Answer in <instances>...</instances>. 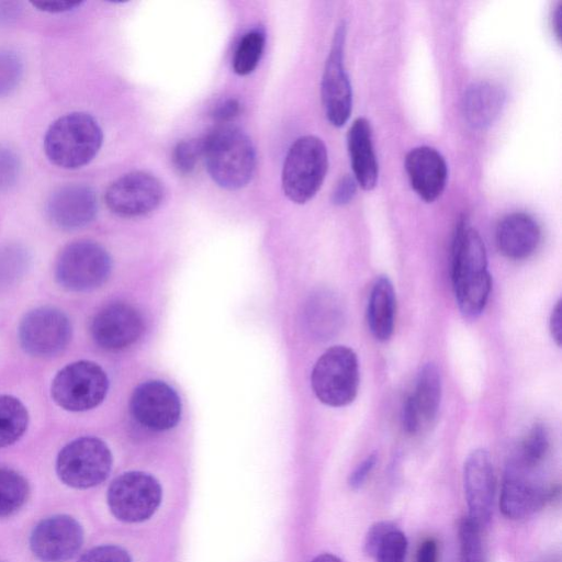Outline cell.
Masks as SVG:
<instances>
[{
  "label": "cell",
  "mask_w": 562,
  "mask_h": 562,
  "mask_svg": "<svg viewBox=\"0 0 562 562\" xmlns=\"http://www.w3.org/2000/svg\"><path fill=\"white\" fill-rule=\"evenodd\" d=\"M18 336L26 353L40 358L53 357L68 346L71 324L68 316L57 307L40 306L23 316Z\"/></svg>",
  "instance_id": "obj_10"
},
{
  "label": "cell",
  "mask_w": 562,
  "mask_h": 562,
  "mask_svg": "<svg viewBox=\"0 0 562 562\" xmlns=\"http://www.w3.org/2000/svg\"><path fill=\"white\" fill-rule=\"evenodd\" d=\"M550 446L548 429L535 424L526 435L518 460L528 468L536 469L546 458Z\"/></svg>",
  "instance_id": "obj_29"
},
{
  "label": "cell",
  "mask_w": 562,
  "mask_h": 562,
  "mask_svg": "<svg viewBox=\"0 0 562 562\" xmlns=\"http://www.w3.org/2000/svg\"><path fill=\"white\" fill-rule=\"evenodd\" d=\"M31 4L40 11L47 13H64L80 7L81 2L72 1H33Z\"/></svg>",
  "instance_id": "obj_41"
},
{
  "label": "cell",
  "mask_w": 562,
  "mask_h": 562,
  "mask_svg": "<svg viewBox=\"0 0 562 562\" xmlns=\"http://www.w3.org/2000/svg\"><path fill=\"white\" fill-rule=\"evenodd\" d=\"M328 169L325 144L314 135L297 138L289 148L282 168L281 182L285 196L304 204L319 190Z\"/></svg>",
  "instance_id": "obj_4"
},
{
  "label": "cell",
  "mask_w": 562,
  "mask_h": 562,
  "mask_svg": "<svg viewBox=\"0 0 562 562\" xmlns=\"http://www.w3.org/2000/svg\"><path fill=\"white\" fill-rule=\"evenodd\" d=\"M396 295L392 281L386 276L375 279L368 301L367 321L373 337L386 341L394 331Z\"/></svg>",
  "instance_id": "obj_24"
},
{
  "label": "cell",
  "mask_w": 562,
  "mask_h": 562,
  "mask_svg": "<svg viewBox=\"0 0 562 562\" xmlns=\"http://www.w3.org/2000/svg\"><path fill=\"white\" fill-rule=\"evenodd\" d=\"M481 530L469 517L459 526L460 562H482Z\"/></svg>",
  "instance_id": "obj_30"
},
{
  "label": "cell",
  "mask_w": 562,
  "mask_h": 562,
  "mask_svg": "<svg viewBox=\"0 0 562 562\" xmlns=\"http://www.w3.org/2000/svg\"><path fill=\"white\" fill-rule=\"evenodd\" d=\"M98 200L93 189L82 183H69L55 189L47 199L46 214L50 223L63 231H75L93 221Z\"/></svg>",
  "instance_id": "obj_18"
},
{
  "label": "cell",
  "mask_w": 562,
  "mask_h": 562,
  "mask_svg": "<svg viewBox=\"0 0 562 562\" xmlns=\"http://www.w3.org/2000/svg\"><path fill=\"white\" fill-rule=\"evenodd\" d=\"M109 379L95 362L79 360L60 369L53 379L54 402L69 412H86L100 405L106 396Z\"/></svg>",
  "instance_id": "obj_7"
},
{
  "label": "cell",
  "mask_w": 562,
  "mask_h": 562,
  "mask_svg": "<svg viewBox=\"0 0 562 562\" xmlns=\"http://www.w3.org/2000/svg\"><path fill=\"white\" fill-rule=\"evenodd\" d=\"M499 252L512 260H522L536 252L541 241V228L528 213L514 212L504 216L495 231Z\"/></svg>",
  "instance_id": "obj_20"
},
{
  "label": "cell",
  "mask_w": 562,
  "mask_h": 562,
  "mask_svg": "<svg viewBox=\"0 0 562 562\" xmlns=\"http://www.w3.org/2000/svg\"><path fill=\"white\" fill-rule=\"evenodd\" d=\"M78 562H132V559L121 547L106 544L90 549Z\"/></svg>",
  "instance_id": "obj_35"
},
{
  "label": "cell",
  "mask_w": 562,
  "mask_h": 562,
  "mask_svg": "<svg viewBox=\"0 0 562 562\" xmlns=\"http://www.w3.org/2000/svg\"><path fill=\"white\" fill-rule=\"evenodd\" d=\"M346 24L341 22L334 34L321 83V95L328 122L340 127L348 121L352 109V90L344 64Z\"/></svg>",
  "instance_id": "obj_11"
},
{
  "label": "cell",
  "mask_w": 562,
  "mask_h": 562,
  "mask_svg": "<svg viewBox=\"0 0 562 562\" xmlns=\"http://www.w3.org/2000/svg\"><path fill=\"white\" fill-rule=\"evenodd\" d=\"M29 426V412L15 396L0 395V448L16 442Z\"/></svg>",
  "instance_id": "obj_26"
},
{
  "label": "cell",
  "mask_w": 562,
  "mask_h": 562,
  "mask_svg": "<svg viewBox=\"0 0 562 562\" xmlns=\"http://www.w3.org/2000/svg\"><path fill=\"white\" fill-rule=\"evenodd\" d=\"M463 486L468 517L479 527H485L491 519L495 496L494 468L486 450L476 449L468 456L463 467Z\"/></svg>",
  "instance_id": "obj_17"
},
{
  "label": "cell",
  "mask_w": 562,
  "mask_h": 562,
  "mask_svg": "<svg viewBox=\"0 0 562 562\" xmlns=\"http://www.w3.org/2000/svg\"><path fill=\"white\" fill-rule=\"evenodd\" d=\"M203 156V138L180 140L173 148L172 162L179 173L192 172Z\"/></svg>",
  "instance_id": "obj_32"
},
{
  "label": "cell",
  "mask_w": 562,
  "mask_h": 562,
  "mask_svg": "<svg viewBox=\"0 0 562 562\" xmlns=\"http://www.w3.org/2000/svg\"><path fill=\"white\" fill-rule=\"evenodd\" d=\"M550 333L558 346L562 342V305L559 300L552 310L549 322Z\"/></svg>",
  "instance_id": "obj_43"
},
{
  "label": "cell",
  "mask_w": 562,
  "mask_h": 562,
  "mask_svg": "<svg viewBox=\"0 0 562 562\" xmlns=\"http://www.w3.org/2000/svg\"><path fill=\"white\" fill-rule=\"evenodd\" d=\"M353 178L363 190H372L378 182L379 166L372 142V130L364 117L356 119L347 135Z\"/></svg>",
  "instance_id": "obj_21"
},
{
  "label": "cell",
  "mask_w": 562,
  "mask_h": 562,
  "mask_svg": "<svg viewBox=\"0 0 562 562\" xmlns=\"http://www.w3.org/2000/svg\"><path fill=\"white\" fill-rule=\"evenodd\" d=\"M451 278L461 314L475 318L488 301L492 277L483 239L464 218L459 221L453 236Z\"/></svg>",
  "instance_id": "obj_1"
},
{
  "label": "cell",
  "mask_w": 562,
  "mask_h": 562,
  "mask_svg": "<svg viewBox=\"0 0 562 562\" xmlns=\"http://www.w3.org/2000/svg\"><path fill=\"white\" fill-rule=\"evenodd\" d=\"M311 385L325 405L341 407L350 404L359 389V362L355 351L346 346L328 348L314 364Z\"/></svg>",
  "instance_id": "obj_5"
},
{
  "label": "cell",
  "mask_w": 562,
  "mask_h": 562,
  "mask_svg": "<svg viewBox=\"0 0 562 562\" xmlns=\"http://www.w3.org/2000/svg\"><path fill=\"white\" fill-rule=\"evenodd\" d=\"M213 181L223 189L238 190L252 178L257 157L252 142L238 127L222 125L203 138V156Z\"/></svg>",
  "instance_id": "obj_2"
},
{
  "label": "cell",
  "mask_w": 562,
  "mask_h": 562,
  "mask_svg": "<svg viewBox=\"0 0 562 562\" xmlns=\"http://www.w3.org/2000/svg\"><path fill=\"white\" fill-rule=\"evenodd\" d=\"M376 463V454H369L358 467L353 470V472L349 476V485L352 488H359L370 475Z\"/></svg>",
  "instance_id": "obj_40"
},
{
  "label": "cell",
  "mask_w": 562,
  "mask_h": 562,
  "mask_svg": "<svg viewBox=\"0 0 562 562\" xmlns=\"http://www.w3.org/2000/svg\"><path fill=\"white\" fill-rule=\"evenodd\" d=\"M411 395L422 423L434 420L441 401V375L435 363L427 362L420 368Z\"/></svg>",
  "instance_id": "obj_25"
},
{
  "label": "cell",
  "mask_w": 562,
  "mask_h": 562,
  "mask_svg": "<svg viewBox=\"0 0 562 562\" xmlns=\"http://www.w3.org/2000/svg\"><path fill=\"white\" fill-rule=\"evenodd\" d=\"M22 12V5L16 1H0V25L15 21Z\"/></svg>",
  "instance_id": "obj_44"
},
{
  "label": "cell",
  "mask_w": 562,
  "mask_h": 562,
  "mask_svg": "<svg viewBox=\"0 0 562 562\" xmlns=\"http://www.w3.org/2000/svg\"><path fill=\"white\" fill-rule=\"evenodd\" d=\"M394 528L395 526L390 521H380L371 526L364 538V553L371 558H374L379 547L387 533Z\"/></svg>",
  "instance_id": "obj_36"
},
{
  "label": "cell",
  "mask_w": 562,
  "mask_h": 562,
  "mask_svg": "<svg viewBox=\"0 0 562 562\" xmlns=\"http://www.w3.org/2000/svg\"><path fill=\"white\" fill-rule=\"evenodd\" d=\"M144 323L139 312L130 304L115 302L102 307L92 318L90 333L102 349L119 351L135 344Z\"/></svg>",
  "instance_id": "obj_16"
},
{
  "label": "cell",
  "mask_w": 562,
  "mask_h": 562,
  "mask_svg": "<svg viewBox=\"0 0 562 562\" xmlns=\"http://www.w3.org/2000/svg\"><path fill=\"white\" fill-rule=\"evenodd\" d=\"M344 321V307L335 293L319 290L310 296L305 307V323L313 337L330 339L340 330Z\"/></svg>",
  "instance_id": "obj_22"
},
{
  "label": "cell",
  "mask_w": 562,
  "mask_h": 562,
  "mask_svg": "<svg viewBox=\"0 0 562 562\" xmlns=\"http://www.w3.org/2000/svg\"><path fill=\"white\" fill-rule=\"evenodd\" d=\"M130 409L139 425L162 431L178 424L181 416V402L176 391L167 383L150 380L134 390Z\"/></svg>",
  "instance_id": "obj_14"
},
{
  "label": "cell",
  "mask_w": 562,
  "mask_h": 562,
  "mask_svg": "<svg viewBox=\"0 0 562 562\" xmlns=\"http://www.w3.org/2000/svg\"><path fill=\"white\" fill-rule=\"evenodd\" d=\"M405 169L411 187L425 202H434L443 192L448 167L435 148L419 146L409 150L405 157Z\"/></svg>",
  "instance_id": "obj_19"
},
{
  "label": "cell",
  "mask_w": 562,
  "mask_h": 562,
  "mask_svg": "<svg viewBox=\"0 0 562 562\" xmlns=\"http://www.w3.org/2000/svg\"><path fill=\"white\" fill-rule=\"evenodd\" d=\"M102 142V130L93 116L71 112L49 125L44 137V151L57 167L78 169L97 156Z\"/></svg>",
  "instance_id": "obj_3"
},
{
  "label": "cell",
  "mask_w": 562,
  "mask_h": 562,
  "mask_svg": "<svg viewBox=\"0 0 562 562\" xmlns=\"http://www.w3.org/2000/svg\"><path fill=\"white\" fill-rule=\"evenodd\" d=\"M23 76L20 56L10 49H0V98L10 94L19 86Z\"/></svg>",
  "instance_id": "obj_31"
},
{
  "label": "cell",
  "mask_w": 562,
  "mask_h": 562,
  "mask_svg": "<svg viewBox=\"0 0 562 562\" xmlns=\"http://www.w3.org/2000/svg\"><path fill=\"white\" fill-rule=\"evenodd\" d=\"M356 191L357 182L355 178L346 175L337 182L331 194V201L336 205H345L353 199Z\"/></svg>",
  "instance_id": "obj_37"
},
{
  "label": "cell",
  "mask_w": 562,
  "mask_h": 562,
  "mask_svg": "<svg viewBox=\"0 0 562 562\" xmlns=\"http://www.w3.org/2000/svg\"><path fill=\"white\" fill-rule=\"evenodd\" d=\"M112 260L100 244L76 240L59 252L54 268L57 283L71 292H87L101 286L110 277Z\"/></svg>",
  "instance_id": "obj_6"
},
{
  "label": "cell",
  "mask_w": 562,
  "mask_h": 562,
  "mask_svg": "<svg viewBox=\"0 0 562 562\" xmlns=\"http://www.w3.org/2000/svg\"><path fill=\"white\" fill-rule=\"evenodd\" d=\"M21 164L16 154L0 146V193L8 191L18 180Z\"/></svg>",
  "instance_id": "obj_34"
},
{
  "label": "cell",
  "mask_w": 562,
  "mask_h": 562,
  "mask_svg": "<svg viewBox=\"0 0 562 562\" xmlns=\"http://www.w3.org/2000/svg\"><path fill=\"white\" fill-rule=\"evenodd\" d=\"M422 419L414 404L412 395H408L402 407V425L407 434H416L420 428Z\"/></svg>",
  "instance_id": "obj_38"
},
{
  "label": "cell",
  "mask_w": 562,
  "mask_h": 562,
  "mask_svg": "<svg viewBox=\"0 0 562 562\" xmlns=\"http://www.w3.org/2000/svg\"><path fill=\"white\" fill-rule=\"evenodd\" d=\"M161 502V487L150 474L131 471L112 481L108 504L112 514L126 522L148 519Z\"/></svg>",
  "instance_id": "obj_9"
},
{
  "label": "cell",
  "mask_w": 562,
  "mask_h": 562,
  "mask_svg": "<svg viewBox=\"0 0 562 562\" xmlns=\"http://www.w3.org/2000/svg\"><path fill=\"white\" fill-rule=\"evenodd\" d=\"M29 484L19 473L0 469V518L18 512L26 502Z\"/></svg>",
  "instance_id": "obj_27"
},
{
  "label": "cell",
  "mask_w": 562,
  "mask_h": 562,
  "mask_svg": "<svg viewBox=\"0 0 562 562\" xmlns=\"http://www.w3.org/2000/svg\"><path fill=\"white\" fill-rule=\"evenodd\" d=\"M312 562H341V560L333 554L324 553L316 557Z\"/></svg>",
  "instance_id": "obj_46"
},
{
  "label": "cell",
  "mask_w": 562,
  "mask_h": 562,
  "mask_svg": "<svg viewBox=\"0 0 562 562\" xmlns=\"http://www.w3.org/2000/svg\"><path fill=\"white\" fill-rule=\"evenodd\" d=\"M83 542L81 525L68 515H54L41 520L30 537V548L42 562H66Z\"/></svg>",
  "instance_id": "obj_15"
},
{
  "label": "cell",
  "mask_w": 562,
  "mask_h": 562,
  "mask_svg": "<svg viewBox=\"0 0 562 562\" xmlns=\"http://www.w3.org/2000/svg\"><path fill=\"white\" fill-rule=\"evenodd\" d=\"M164 186L145 171H132L115 179L106 189L108 209L122 217H138L155 211L162 202Z\"/></svg>",
  "instance_id": "obj_12"
},
{
  "label": "cell",
  "mask_w": 562,
  "mask_h": 562,
  "mask_svg": "<svg viewBox=\"0 0 562 562\" xmlns=\"http://www.w3.org/2000/svg\"><path fill=\"white\" fill-rule=\"evenodd\" d=\"M406 551V537L395 527L387 533L379 547L374 559L376 562H404Z\"/></svg>",
  "instance_id": "obj_33"
},
{
  "label": "cell",
  "mask_w": 562,
  "mask_h": 562,
  "mask_svg": "<svg viewBox=\"0 0 562 562\" xmlns=\"http://www.w3.org/2000/svg\"><path fill=\"white\" fill-rule=\"evenodd\" d=\"M528 468L518 459L508 463L502 484L499 507L509 519H522L538 509L552 497L553 491L547 490Z\"/></svg>",
  "instance_id": "obj_13"
},
{
  "label": "cell",
  "mask_w": 562,
  "mask_h": 562,
  "mask_svg": "<svg viewBox=\"0 0 562 562\" xmlns=\"http://www.w3.org/2000/svg\"><path fill=\"white\" fill-rule=\"evenodd\" d=\"M266 36L263 31L255 29L239 41L233 57V69L239 76L251 74L258 66L263 53Z\"/></svg>",
  "instance_id": "obj_28"
},
{
  "label": "cell",
  "mask_w": 562,
  "mask_h": 562,
  "mask_svg": "<svg viewBox=\"0 0 562 562\" xmlns=\"http://www.w3.org/2000/svg\"><path fill=\"white\" fill-rule=\"evenodd\" d=\"M416 562H438V546L432 538H428L419 544Z\"/></svg>",
  "instance_id": "obj_42"
},
{
  "label": "cell",
  "mask_w": 562,
  "mask_h": 562,
  "mask_svg": "<svg viewBox=\"0 0 562 562\" xmlns=\"http://www.w3.org/2000/svg\"><path fill=\"white\" fill-rule=\"evenodd\" d=\"M112 468V453L106 443L85 436L67 443L58 453L56 472L61 482L75 488H89L102 483Z\"/></svg>",
  "instance_id": "obj_8"
},
{
  "label": "cell",
  "mask_w": 562,
  "mask_h": 562,
  "mask_svg": "<svg viewBox=\"0 0 562 562\" xmlns=\"http://www.w3.org/2000/svg\"><path fill=\"white\" fill-rule=\"evenodd\" d=\"M240 110V102L235 98H228L215 105L212 116L220 123H227L238 116Z\"/></svg>",
  "instance_id": "obj_39"
},
{
  "label": "cell",
  "mask_w": 562,
  "mask_h": 562,
  "mask_svg": "<svg viewBox=\"0 0 562 562\" xmlns=\"http://www.w3.org/2000/svg\"><path fill=\"white\" fill-rule=\"evenodd\" d=\"M505 103L504 90L494 83H472L463 97V113L474 128H486L495 122Z\"/></svg>",
  "instance_id": "obj_23"
},
{
  "label": "cell",
  "mask_w": 562,
  "mask_h": 562,
  "mask_svg": "<svg viewBox=\"0 0 562 562\" xmlns=\"http://www.w3.org/2000/svg\"><path fill=\"white\" fill-rule=\"evenodd\" d=\"M553 30L555 35L561 38L562 34V4H560L553 13Z\"/></svg>",
  "instance_id": "obj_45"
}]
</instances>
